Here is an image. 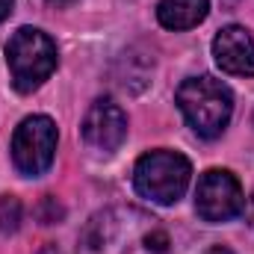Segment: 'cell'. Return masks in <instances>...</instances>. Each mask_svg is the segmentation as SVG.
<instances>
[{
  "mask_svg": "<svg viewBox=\"0 0 254 254\" xmlns=\"http://www.w3.org/2000/svg\"><path fill=\"white\" fill-rule=\"evenodd\" d=\"M204 254H234L231 249H225V246H213V249H207Z\"/></svg>",
  "mask_w": 254,
  "mask_h": 254,
  "instance_id": "5bb4252c",
  "label": "cell"
},
{
  "mask_svg": "<svg viewBox=\"0 0 254 254\" xmlns=\"http://www.w3.org/2000/svg\"><path fill=\"white\" fill-rule=\"evenodd\" d=\"M175 101H178L184 119L190 122V127L204 139L222 136L234 116V92L210 74L187 77L178 86Z\"/></svg>",
  "mask_w": 254,
  "mask_h": 254,
  "instance_id": "7a4b0ae2",
  "label": "cell"
},
{
  "mask_svg": "<svg viewBox=\"0 0 254 254\" xmlns=\"http://www.w3.org/2000/svg\"><path fill=\"white\" fill-rule=\"evenodd\" d=\"M213 57L216 65L228 74L254 77V36L240 24L219 30L213 39Z\"/></svg>",
  "mask_w": 254,
  "mask_h": 254,
  "instance_id": "ba28073f",
  "label": "cell"
},
{
  "mask_svg": "<svg viewBox=\"0 0 254 254\" xmlns=\"http://www.w3.org/2000/svg\"><path fill=\"white\" fill-rule=\"evenodd\" d=\"M57 142L60 133L54 119L48 116H27L15 127L12 136V163L24 178H39L51 169L57 157Z\"/></svg>",
  "mask_w": 254,
  "mask_h": 254,
  "instance_id": "5b68a950",
  "label": "cell"
},
{
  "mask_svg": "<svg viewBox=\"0 0 254 254\" xmlns=\"http://www.w3.org/2000/svg\"><path fill=\"white\" fill-rule=\"evenodd\" d=\"M83 133V142L98 151V154H113L125 145L127 139V116L125 110L110 101V98H98L89 110H86V119L80 125Z\"/></svg>",
  "mask_w": 254,
  "mask_h": 254,
  "instance_id": "52a82bcc",
  "label": "cell"
},
{
  "mask_svg": "<svg viewBox=\"0 0 254 254\" xmlns=\"http://www.w3.org/2000/svg\"><path fill=\"white\" fill-rule=\"evenodd\" d=\"M246 210V195L240 181L228 169H207L195 187V213L210 222H231Z\"/></svg>",
  "mask_w": 254,
  "mask_h": 254,
  "instance_id": "8992f818",
  "label": "cell"
},
{
  "mask_svg": "<svg viewBox=\"0 0 254 254\" xmlns=\"http://www.w3.org/2000/svg\"><path fill=\"white\" fill-rule=\"evenodd\" d=\"M172 237L166 225L142 207H107L95 213L83 234L80 254H169Z\"/></svg>",
  "mask_w": 254,
  "mask_h": 254,
  "instance_id": "6da1fadb",
  "label": "cell"
},
{
  "mask_svg": "<svg viewBox=\"0 0 254 254\" xmlns=\"http://www.w3.org/2000/svg\"><path fill=\"white\" fill-rule=\"evenodd\" d=\"M12 3H15V0H0V21H3V18H9V12H12Z\"/></svg>",
  "mask_w": 254,
  "mask_h": 254,
  "instance_id": "7c38bea8",
  "label": "cell"
},
{
  "mask_svg": "<svg viewBox=\"0 0 254 254\" xmlns=\"http://www.w3.org/2000/svg\"><path fill=\"white\" fill-rule=\"evenodd\" d=\"M60 3H63V0H60Z\"/></svg>",
  "mask_w": 254,
  "mask_h": 254,
  "instance_id": "2e32d148",
  "label": "cell"
},
{
  "mask_svg": "<svg viewBox=\"0 0 254 254\" xmlns=\"http://www.w3.org/2000/svg\"><path fill=\"white\" fill-rule=\"evenodd\" d=\"M24 207L15 195H0V234H15L21 228Z\"/></svg>",
  "mask_w": 254,
  "mask_h": 254,
  "instance_id": "30bf717a",
  "label": "cell"
},
{
  "mask_svg": "<svg viewBox=\"0 0 254 254\" xmlns=\"http://www.w3.org/2000/svg\"><path fill=\"white\" fill-rule=\"evenodd\" d=\"M60 63V51H57V42L36 30V27H21L12 33L9 45H6V65H9V74H12V86L18 92H33L39 89Z\"/></svg>",
  "mask_w": 254,
  "mask_h": 254,
  "instance_id": "277c9868",
  "label": "cell"
},
{
  "mask_svg": "<svg viewBox=\"0 0 254 254\" xmlns=\"http://www.w3.org/2000/svg\"><path fill=\"white\" fill-rule=\"evenodd\" d=\"M39 254H63V252H60L57 246H45V249H42V252H39Z\"/></svg>",
  "mask_w": 254,
  "mask_h": 254,
  "instance_id": "9a60e30c",
  "label": "cell"
},
{
  "mask_svg": "<svg viewBox=\"0 0 254 254\" xmlns=\"http://www.w3.org/2000/svg\"><path fill=\"white\" fill-rule=\"evenodd\" d=\"M210 12V0H160L157 21L166 30H192Z\"/></svg>",
  "mask_w": 254,
  "mask_h": 254,
  "instance_id": "9c48e42d",
  "label": "cell"
},
{
  "mask_svg": "<svg viewBox=\"0 0 254 254\" xmlns=\"http://www.w3.org/2000/svg\"><path fill=\"white\" fill-rule=\"evenodd\" d=\"M39 219H42V225H54V222H60V219H63V207L57 204V198L45 195L42 210H39Z\"/></svg>",
  "mask_w": 254,
  "mask_h": 254,
  "instance_id": "8fae6325",
  "label": "cell"
},
{
  "mask_svg": "<svg viewBox=\"0 0 254 254\" xmlns=\"http://www.w3.org/2000/svg\"><path fill=\"white\" fill-rule=\"evenodd\" d=\"M190 178L192 163L181 151H169V148H157V151L142 154L136 160V169H133L136 192L154 204H163V207L184 198Z\"/></svg>",
  "mask_w": 254,
  "mask_h": 254,
  "instance_id": "3957f363",
  "label": "cell"
},
{
  "mask_svg": "<svg viewBox=\"0 0 254 254\" xmlns=\"http://www.w3.org/2000/svg\"><path fill=\"white\" fill-rule=\"evenodd\" d=\"M246 216H249V222H252V228H254V192H252V198H249V207H246Z\"/></svg>",
  "mask_w": 254,
  "mask_h": 254,
  "instance_id": "4fadbf2b",
  "label": "cell"
}]
</instances>
